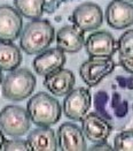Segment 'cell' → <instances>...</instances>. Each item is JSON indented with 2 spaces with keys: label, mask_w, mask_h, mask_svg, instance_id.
<instances>
[{
  "label": "cell",
  "mask_w": 133,
  "mask_h": 151,
  "mask_svg": "<svg viewBox=\"0 0 133 151\" xmlns=\"http://www.w3.org/2000/svg\"><path fill=\"white\" fill-rule=\"evenodd\" d=\"M55 36L53 25L47 20H33L21 32L20 46L28 54H39L52 44Z\"/></svg>",
  "instance_id": "obj_1"
},
{
  "label": "cell",
  "mask_w": 133,
  "mask_h": 151,
  "mask_svg": "<svg viewBox=\"0 0 133 151\" xmlns=\"http://www.w3.org/2000/svg\"><path fill=\"white\" fill-rule=\"evenodd\" d=\"M26 111L30 120L39 127H50L61 118L60 103L45 92H38L26 104Z\"/></svg>",
  "instance_id": "obj_2"
},
{
  "label": "cell",
  "mask_w": 133,
  "mask_h": 151,
  "mask_svg": "<svg viewBox=\"0 0 133 151\" xmlns=\"http://www.w3.org/2000/svg\"><path fill=\"white\" fill-rule=\"evenodd\" d=\"M36 87L35 75L25 68L12 70L2 81V95L13 101H23L30 97Z\"/></svg>",
  "instance_id": "obj_3"
},
{
  "label": "cell",
  "mask_w": 133,
  "mask_h": 151,
  "mask_svg": "<svg viewBox=\"0 0 133 151\" xmlns=\"http://www.w3.org/2000/svg\"><path fill=\"white\" fill-rule=\"evenodd\" d=\"M30 116L28 111L17 105H8L0 112V129L4 134L18 137L30 129Z\"/></svg>",
  "instance_id": "obj_4"
},
{
  "label": "cell",
  "mask_w": 133,
  "mask_h": 151,
  "mask_svg": "<svg viewBox=\"0 0 133 151\" xmlns=\"http://www.w3.org/2000/svg\"><path fill=\"white\" fill-rule=\"evenodd\" d=\"M92 104L88 89L83 87L73 89L63 101V112L67 118L73 121H82L87 114Z\"/></svg>",
  "instance_id": "obj_5"
},
{
  "label": "cell",
  "mask_w": 133,
  "mask_h": 151,
  "mask_svg": "<svg viewBox=\"0 0 133 151\" xmlns=\"http://www.w3.org/2000/svg\"><path fill=\"white\" fill-rule=\"evenodd\" d=\"M115 66V61L111 58H90L82 63L79 74L85 84L95 87L106 76L114 72Z\"/></svg>",
  "instance_id": "obj_6"
},
{
  "label": "cell",
  "mask_w": 133,
  "mask_h": 151,
  "mask_svg": "<svg viewBox=\"0 0 133 151\" xmlns=\"http://www.w3.org/2000/svg\"><path fill=\"white\" fill-rule=\"evenodd\" d=\"M85 50L90 58H111L117 50V43L108 31H94L86 38Z\"/></svg>",
  "instance_id": "obj_7"
},
{
  "label": "cell",
  "mask_w": 133,
  "mask_h": 151,
  "mask_svg": "<svg viewBox=\"0 0 133 151\" xmlns=\"http://www.w3.org/2000/svg\"><path fill=\"white\" fill-rule=\"evenodd\" d=\"M73 25L82 29L84 32L97 29L103 22V13L100 6L93 2H84L79 5L71 15Z\"/></svg>",
  "instance_id": "obj_8"
},
{
  "label": "cell",
  "mask_w": 133,
  "mask_h": 151,
  "mask_svg": "<svg viewBox=\"0 0 133 151\" xmlns=\"http://www.w3.org/2000/svg\"><path fill=\"white\" fill-rule=\"evenodd\" d=\"M82 130L85 137L93 143L106 142L111 134L112 126L108 120L97 112L87 113L82 120Z\"/></svg>",
  "instance_id": "obj_9"
},
{
  "label": "cell",
  "mask_w": 133,
  "mask_h": 151,
  "mask_svg": "<svg viewBox=\"0 0 133 151\" xmlns=\"http://www.w3.org/2000/svg\"><path fill=\"white\" fill-rule=\"evenodd\" d=\"M23 27L22 16L12 6H0V42H14L20 37Z\"/></svg>",
  "instance_id": "obj_10"
},
{
  "label": "cell",
  "mask_w": 133,
  "mask_h": 151,
  "mask_svg": "<svg viewBox=\"0 0 133 151\" xmlns=\"http://www.w3.org/2000/svg\"><path fill=\"white\" fill-rule=\"evenodd\" d=\"M106 21L111 28L119 30L133 24V5L124 0H112L106 9Z\"/></svg>",
  "instance_id": "obj_11"
},
{
  "label": "cell",
  "mask_w": 133,
  "mask_h": 151,
  "mask_svg": "<svg viewBox=\"0 0 133 151\" xmlns=\"http://www.w3.org/2000/svg\"><path fill=\"white\" fill-rule=\"evenodd\" d=\"M58 145L62 151H84L87 148L83 130L71 122L60 126L58 130Z\"/></svg>",
  "instance_id": "obj_12"
},
{
  "label": "cell",
  "mask_w": 133,
  "mask_h": 151,
  "mask_svg": "<svg viewBox=\"0 0 133 151\" xmlns=\"http://www.w3.org/2000/svg\"><path fill=\"white\" fill-rule=\"evenodd\" d=\"M67 61L65 53L59 47L48 49L39 53L33 60V68L37 74L46 76L62 68Z\"/></svg>",
  "instance_id": "obj_13"
},
{
  "label": "cell",
  "mask_w": 133,
  "mask_h": 151,
  "mask_svg": "<svg viewBox=\"0 0 133 151\" xmlns=\"http://www.w3.org/2000/svg\"><path fill=\"white\" fill-rule=\"evenodd\" d=\"M76 78L71 70L60 68L56 72L45 76L44 86L54 96H67L73 89Z\"/></svg>",
  "instance_id": "obj_14"
},
{
  "label": "cell",
  "mask_w": 133,
  "mask_h": 151,
  "mask_svg": "<svg viewBox=\"0 0 133 151\" xmlns=\"http://www.w3.org/2000/svg\"><path fill=\"white\" fill-rule=\"evenodd\" d=\"M56 44L64 53H76L84 46V31L76 25L62 27L56 34Z\"/></svg>",
  "instance_id": "obj_15"
},
{
  "label": "cell",
  "mask_w": 133,
  "mask_h": 151,
  "mask_svg": "<svg viewBox=\"0 0 133 151\" xmlns=\"http://www.w3.org/2000/svg\"><path fill=\"white\" fill-rule=\"evenodd\" d=\"M26 142L30 150L33 151H55L59 147L55 132L49 127H39L32 130Z\"/></svg>",
  "instance_id": "obj_16"
},
{
  "label": "cell",
  "mask_w": 133,
  "mask_h": 151,
  "mask_svg": "<svg viewBox=\"0 0 133 151\" xmlns=\"http://www.w3.org/2000/svg\"><path fill=\"white\" fill-rule=\"evenodd\" d=\"M22 63V54L20 47L13 42H0V69L12 72L17 69Z\"/></svg>",
  "instance_id": "obj_17"
},
{
  "label": "cell",
  "mask_w": 133,
  "mask_h": 151,
  "mask_svg": "<svg viewBox=\"0 0 133 151\" xmlns=\"http://www.w3.org/2000/svg\"><path fill=\"white\" fill-rule=\"evenodd\" d=\"M46 0H14V5L21 15L28 19L37 20L44 13Z\"/></svg>",
  "instance_id": "obj_18"
},
{
  "label": "cell",
  "mask_w": 133,
  "mask_h": 151,
  "mask_svg": "<svg viewBox=\"0 0 133 151\" xmlns=\"http://www.w3.org/2000/svg\"><path fill=\"white\" fill-rule=\"evenodd\" d=\"M117 50L119 53V57L132 59L133 58V29L125 31L122 35L118 43H117Z\"/></svg>",
  "instance_id": "obj_19"
},
{
  "label": "cell",
  "mask_w": 133,
  "mask_h": 151,
  "mask_svg": "<svg viewBox=\"0 0 133 151\" xmlns=\"http://www.w3.org/2000/svg\"><path fill=\"white\" fill-rule=\"evenodd\" d=\"M114 150L133 151V129L121 132L115 136Z\"/></svg>",
  "instance_id": "obj_20"
},
{
  "label": "cell",
  "mask_w": 133,
  "mask_h": 151,
  "mask_svg": "<svg viewBox=\"0 0 133 151\" xmlns=\"http://www.w3.org/2000/svg\"><path fill=\"white\" fill-rule=\"evenodd\" d=\"M1 150L5 151H28L30 150L28 142L23 139H5Z\"/></svg>",
  "instance_id": "obj_21"
},
{
  "label": "cell",
  "mask_w": 133,
  "mask_h": 151,
  "mask_svg": "<svg viewBox=\"0 0 133 151\" xmlns=\"http://www.w3.org/2000/svg\"><path fill=\"white\" fill-rule=\"evenodd\" d=\"M119 65L129 74H131L133 76V58L132 59H126V58L119 57Z\"/></svg>",
  "instance_id": "obj_22"
},
{
  "label": "cell",
  "mask_w": 133,
  "mask_h": 151,
  "mask_svg": "<svg viewBox=\"0 0 133 151\" xmlns=\"http://www.w3.org/2000/svg\"><path fill=\"white\" fill-rule=\"evenodd\" d=\"M90 150H93V151H97V150H103V151H107V150H114L111 145L107 144V142H102V143H94V145L91 147Z\"/></svg>",
  "instance_id": "obj_23"
},
{
  "label": "cell",
  "mask_w": 133,
  "mask_h": 151,
  "mask_svg": "<svg viewBox=\"0 0 133 151\" xmlns=\"http://www.w3.org/2000/svg\"><path fill=\"white\" fill-rule=\"evenodd\" d=\"M5 136H4V132L0 129V150H1V147H2V144H4V142H5Z\"/></svg>",
  "instance_id": "obj_24"
},
{
  "label": "cell",
  "mask_w": 133,
  "mask_h": 151,
  "mask_svg": "<svg viewBox=\"0 0 133 151\" xmlns=\"http://www.w3.org/2000/svg\"><path fill=\"white\" fill-rule=\"evenodd\" d=\"M2 84V74H1V69H0V86Z\"/></svg>",
  "instance_id": "obj_25"
},
{
  "label": "cell",
  "mask_w": 133,
  "mask_h": 151,
  "mask_svg": "<svg viewBox=\"0 0 133 151\" xmlns=\"http://www.w3.org/2000/svg\"><path fill=\"white\" fill-rule=\"evenodd\" d=\"M130 1H133V0H130Z\"/></svg>",
  "instance_id": "obj_26"
}]
</instances>
